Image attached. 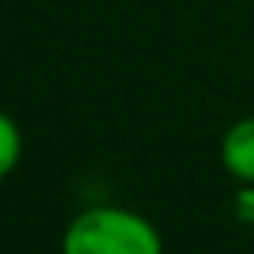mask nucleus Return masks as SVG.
<instances>
[{"label": "nucleus", "instance_id": "nucleus-1", "mask_svg": "<svg viewBox=\"0 0 254 254\" xmlns=\"http://www.w3.org/2000/svg\"><path fill=\"white\" fill-rule=\"evenodd\" d=\"M60 254H164V237L136 209L91 205L66 223Z\"/></svg>", "mask_w": 254, "mask_h": 254}, {"label": "nucleus", "instance_id": "nucleus-3", "mask_svg": "<svg viewBox=\"0 0 254 254\" xmlns=\"http://www.w3.org/2000/svg\"><path fill=\"white\" fill-rule=\"evenodd\" d=\"M21 129L18 122L7 115V112H0V181L11 178L14 167L21 164Z\"/></svg>", "mask_w": 254, "mask_h": 254}, {"label": "nucleus", "instance_id": "nucleus-4", "mask_svg": "<svg viewBox=\"0 0 254 254\" xmlns=\"http://www.w3.org/2000/svg\"><path fill=\"white\" fill-rule=\"evenodd\" d=\"M233 212H237V219H240V223L254 226V185H237Z\"/></svg>", "mask_w": 254, "mask_h": 254}, {"label": "nucleus", "instance_id": "nucleus-2", "mask_svg": "<svg viewBox=\"0 0 254 254\" xmlns=\"http://www.w3.org/2000/svg\"><path fill=\"white\" fill-rule=\"evenodd\" d=\"M219 164L237 185H254V115L237 119L223 132Z\"/></svg>", "mask_w": 254, "mask_h": 254}]
</instances>
